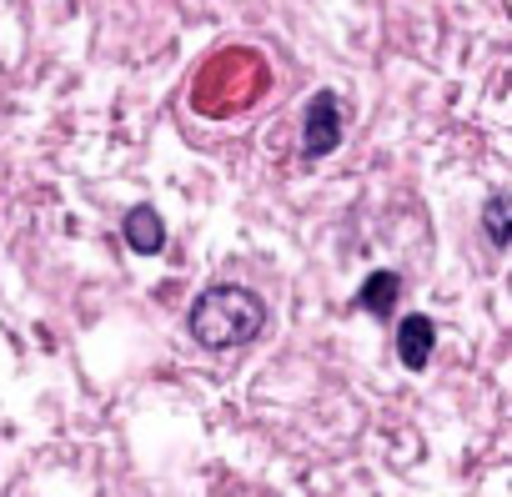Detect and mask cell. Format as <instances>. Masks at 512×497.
I'll use <instances>...</instances> for the list:
<instances>
[{
  "instance_id": "obj_2",
  "label": "cell",
  "mask_w": 512,
  "mask_h": 497,
  "mask_svg": "<svg viewBox=\"0 0 512 497\" xmlns=\"http://www.w3.org/2000/svg\"><path fill=\"white\" fill-rule=\"evenodd\" d=\"M307 156H332L342 146V101L332 91H317L307 106V131H302Z\"/></svg>"
},
{
  "instance_id": "obj_1",
  "label": "cell",
  "mask_w": 512,
  "mask_h": 497,
  "mask_svg": "<svg viewBox=\"0 0 512 497\" xmlns=\"http://www.w3.org/2000/svg\"><path fill=\"white\" fill-rule=\"evenodd\" d=\"M186 327H191V337H196L201 347H211V352L246 347V342L262 337V327H267V302L256 297V292H246V287L221 282V287H206V292L191 302Z\"/></svg>"
},
{
  "instance_id": "obj_6",
  "label": "cell",
  "mask_w": 512,
  "mask_h": 497,
  "mask_svg": "<svg viewBox=\"0 0 512 497\" xmlns=\"http://www.w3.org/2000/svg\"><path fill=\"white\" fill-rule=\"evenodd\" d=\"M482 226H487V241H492V246H507V241H512V206H507V196H502V191L487 201Z\"/></svg>"
},
{
  "instance_id": "obj_3",
  "label": "cell",
  "mask_w": 512,
  "mask_h": 497,
  "mask_svg": "<svg viewBox=\"0 0 512 497\" xmlns=\"http://www.w3.org/2000/svg\"><path fill=\"white\" fill-rule=\"evenodd\" d=\"M432 347H437V327H432L427 317H407V322L397 327V357H402V367L422 372V367L432 362Z\"/></svg>"
},
{
  "instance_id": "obj_5",
  "label": "cell",
  "mask_w": 512,
  "mask_h": 497,
  "mask_svg": "<svg viewBox=\"0 0 512 497\" xmlns=\"http://www.w3.org/2000/svg\"><path fill=\"white\" fill-rule=\"evenodd\" d=\"M397 292H402L397 272H372V277H367V287L357 292V302H362L372 317H392V307H397Z\"/></svg>"
},
{
  "instance_id": "obj_4",
  "label": "cell",
  "mask_w": 512,
  "mask_h": 497,
  "mask_svg": "<svg viewBox=\"0 0 512 497\" xmlns=\"http://www.w3.org/2000/svg\"><path fill=\"white\" fill-rule=\"evenodd\" d=\"M126 241H131V252L156 257L161 246H166V226H161V216H156L151 206H131V211H126Z\"/></svg>"
}]
</instances>
